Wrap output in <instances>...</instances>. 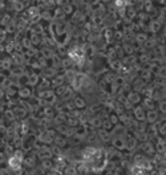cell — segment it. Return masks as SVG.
I'll return each instance as SVG.
<instances>
[{"instance_id":"obj_1","label":"cell","mask_w":166,"mask_h":175,"mask_svg":"<svg viewBox=\"0 0 166 175\" xmlns=\"http://www.w3.org/2000/svg\"><path fill=\"white\" fill-rule=\"evenodd\" d=\"M12 8L16 12H20L24 9V3L20 1V0H12Z\"/></svg>"},{"instance_id":"obj_2","label":"cell","mask_w":166,"mask_h":175,"mask_svg":"<svg viewBox=\"0 0 166 175\" xmlns=\"http://www.w3.org/2000/svg\"><path fill=\"white\" fill-rule=\"evenodd\" d=\"M161 27H162V23H161L160 20H154L150 23V29H152L153 32H158L161 29Z\"/></svg>"},{"instance_id":"obj_3","label":"cell","mask_w":166,"mask_h":175,"mask_svg":"<svg viewBox=\"0 0 166 175\" xmlns=\"http://www.w3.org/2000/svg\"><path fill=\"white\" fill-rule=\"evenodd\" d=\"M61 8H63V11H64V13H65V15L73 13V6H72L71 3L66 4V6H64V7H61Z\"/></svg>"},{"instance_id":"obj_4","label":"cell","mask_w":166,"mask_h":175,"mask_svg":"<svg viewBox=\"0 0 166 175\" xmlns=\"http://www.w3.org/2000/svg\"><path fill=\"white\" fill-rule=\"evenodd\" d=\"M56 19H64L65 17V13H64L63 8H57L56 11H54V15H53Z\"/></svg>"},{"instance_id":"obj_5","label":"cell","mask_w":166,"mask_h":175,"mask_svg":"<svg viewBox=\"0 0 166 175\" xmlns=\"http://www.w3.org/2000/svg\"><path fill=\"white\" fill-rule=\"evenodd\" d=\"M40 17L45 19V20H51L52 17H53V15H51V12H49V11H45V12H41Z\"/></svg>"},{"instance_id":"obj_6","label":"cell","mask_w":166,"mask_h":175,"mask_svg":"<svg viewBox=\"0 0 166 175\" xmlns=\"http://www.w3.org/2000/svg\"><path fill=\"white\" fill-rule=\"evenodd\" d=\"M11 23V16L9 15H4V17H1V24L3 25H7V24Z\"/></svg>"},{"instance_id":"obj_7","label":"cell","mask_w":166,"mask_h":175,"mask_svg":"<svg viewBox=\"0 0 166 175\" xmlns=\"http://www.w3.org/2000/svg\"><path fill=\"white\" fill-rule=\"evenodd\" d=\"M54 3L60 7H64V6H66V4H69V0H54Z\"/></svg>"},{"instance_id":"obj_8","label":"cell","mask_w":166,"mask_h":175,"mask_svg":"<svg viewBox=\"0 0 166 175\" xmlns=\"http://www.w3.org/2000/svg\"><path fill=\"white\" fill-rule=\"evenodd\" d=\"M15 28H16V23H13V21H11L9 24H7V31L8 32H12Z\"/></svg>"},{"instance_id":"obj_9","label":"cell","mask_w":166,"mask_h":175,"mask_svg":"<svg viewBox=\"0 0 166 175\" xmlns=\"http://www.w3.org/2000/svg\"><path fill=\"white\" fill-rule=\"evenodd\" d=\"M152 8H153L152 1H150V0H146V1H145V9L148 12H150V11H152Z\"/></svg>"},{"instance_id":"obj_10","label":"cell","mask_w":166,"mask_h":175,"mask_svg":"<svg viewBox=\"0 0 166 175\" xmlns=\"http://www.w3.org/2000/svg\"><path fill=\"white\" fill-rule=\"evenodd\" d=\"M126 11H128V17H134L136 16V11H134V8H128L126 9Z\"/></svg>"},{"instance_id":"obj_11","label":"cell","mask_w":166,"mask_h":175,"mask_svg":"<svg viewBox=\"0 0 166 175\" xmlns=\"http://www.w3.org/2000/svg\"><path fill=\"white\" fill-rule=\"evenodd\" d=\"M137 40H138V41H145V40H146L145 33H138V34H137Z\"/></svg>"},{"instance_id":"obj_12","label":"cell","mask_w":166,"mask_h":175,"mask_svg":"<svg viewBox=\"0 0 166 175\" xmlns=\"http://www.w3.org/2000/svg\"><path fill=\"white\" fill-rule=\"evenodd\" d=\"M114 6L117 7V8H118V7H121V8H122V7H124V0H116Z\"/></svg>"},{"instance_id":"obj_13","label":"cell","mask_w":166,"mask_h":175,"mask_svg":"<svg viewBox=\"0 0 166 175\" xmlns=\"http://www.w3.org/2000/svg\"><path fill=\"white\" fill-rule=\"evenodd\" d=\"M104 3H110V1H112V0H102Z\"/></svg>"},{"instance_id":"obj_14","label":"cell","mask_w":166,"mask_h":175,"mask_svg":"<svg viewBox=\"0 0 166 175\" xmlns=\"http://www.w3.org/2000/svg\"><path fill=\"white\" fill-rule=\"evenodd\" d=\"M20 1H23V3H24V1H27V0H20Z\"/></svg>"},{"instance_id":"obj_15","label":"cell","mask_w":166,"mask_h":175,"mask_svg":"<svg viewBox=\"0 0 166 175\" xmlns=\"http://www.w3.org/2000/svg\"><path fill=\"white\" fill-rule=\"evenodd\" d=\"M165 36H166V28H165Z\"/></svg>"}]
</instances>
